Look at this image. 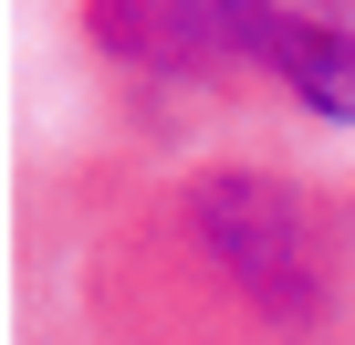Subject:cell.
Returning a JSON list of instances; mask_svg holds the SVG:
<instances>
[{"mask_svg": "<svg viewBox=\"0 0 355 345\" xmlns=\"http://www.w3.org/2000/svg\"><path fill=\"white\" fill-rule=\"evenodd\" d=\"M189 230L199 251L220 262V283L282 324V335H313L324 303H334V251H324V220L293 178H261V167H220V178L189 189Z\"/></svg>", "mask_w": 355, "mask_h": 345, "instance_id": "cell-1", "label": "cell"}, {"mask_svg": "<svg viewBox=\"0 0 355 345\" xmlns=\"http://www.w3.org/2000/svg\"><path fill=\"white\" fill-rule=\"evenodd\" d=\"M220 63L272 74L303 115L355 126V0H189Z\"/></svg>", "mask_w": 355, "mask_h": 345, "instance_id": "cell-2", "label": "cell"}, {"mask_svg": "<svg viewBox=\"0 0 355 345\" xmlns=\"http://www.w3.org/2000/svg\"><path fill=\"white\" fill-rule=\"evenodd\" d=\"M84 32H94V53L105 63H125V74H220V42H209V22L189 11V0H84Z\"/></svg>", "mask_w": 355, "mask_h": 345, "instance_id": "cell-3", "label": "cell"}]
</instances>
